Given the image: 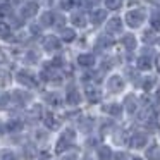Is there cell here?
Returning a JSON list of instances; mask_svg holds the SVG:
<instances>
[{
    "label": "cell",
    "instance_id": "cell-1",
    "mask_svg": "<svg viewBox=\"0 0 160 160\" xmlns=\"http://www.w3.org/2000/svg\"><path fill=\"white\" fill-rule=\"evenodd\" d=\"M126 19H128V24L131 26V28H138V26H141L143 21H145V12L143 11H131Z\"/></svg>",
    "mask_w": 160,
    "mask_h": 160
},
{
    "label": "cell",
    "instance_id": "cell-2",
    "mask_svg": "<svg viewBox=\"0 0 160 160\" xmlns=\"http://www.w3.org/2000/svg\"><path fill=\"white\" fill-rule=\"evenodd\" d=\"M18 81L22 84V86H28V88H35L36 86V79L33 74H29L28 71H21L18 74Z\"/></svg>",
    "mask_w": 160,
    "mask_h": 160
},
{
    "label": "cell",
    "instance_id": "cell-3",
    "mask_svg": "<svg viewBox=\"0 0 160 160\" xmlns=\"http://www.w3.org/2000/svg\"><path fill=\"white\" fill-rule=\"evenodd\" d=\"M38 12V4L36 2H26L21 9V18H33V16Z\"/></svg>",
    "mask_w": 160,
    "mask_h": 160
},
{
    "label": "cell",
    "instance_id": "cell-4",
    "mask_svg": "<svg viewBox=\"0 0 160 160\" xmlns=\"http://www.w3.org/2000/svg\"><path fill=\"white\" fill-rule=\"evenodd\" d=\"M146 141H148L146 134H143V132H136V134L131 136V139H129V145H131L132 148H143V146L146 145Z\"/></svg>",
    "mask_w": 160,
    "mask_h": 160
},
{
    "label": "cell",
    "instance_id": "cell-5",
    "mask_svg": "<svg viewBox=\"0 0 160 160\" xmlns=\"http://www.w3.org/2000/svg\"><path fill=\"white\" fill-rule=\"evenodd\" d=\"M107 86H108V90H110L112 93H119V91L124 88V81H122V78H119V76H112L110 79L107 81Z\"/></svg>",
    "mask_w": 160,
    "mask_h": 160
},
{
    "label": "cell",
    "instance_id": "cell-6",
    "mask_svg": "<svg viewBox=\"0 0 160 160\" xmlns=\"http://www.w3.org/2000/svg\"><path fill=\"white\" fill-rule=\"evenodd\" d=\"M11 98L16 102V103H19V105H24L28 100H31V95L28 93V91H21V90H16L14 93L11 95Z\"/></svg>",
    "mask_w": 160,
    "mask_h": 160
},
{
    "label": "cell",
    "instance_id": "cell-7",
    "mask_svg": "<svg viewBox=\"0 0 160 160\" xmlns=\"http://www.w3.org/2000/svg\"><path fill=\"white\" fill-rule=\"evenodd\" d=\"M43 47H45L47 52H55V50L60 48V40H57L55 36H48L43 42Z\"/></svg>",
    "mask_w": 160,
    "mask_h": 160
},
{
    "label": "cell",
    "instance_id": "cell-8",
    "mask_svg": "<svg viewBox=\"0 0 160 160\" xmlns=\"http://www.w3.org/2000/svg\"><path fill=\"white\" fill-rule=\"evenodd\" d=\"M66 100H67L69 105H78L81 102L79 91H78L76 88H69V90H67V95H66Z\"/></svg>",
    "mask_w": 160,
    "mask_h": 160
},
{
    "label": "cell",
    "instance_id": "cell-9",
    "mask_svg": "<svg viewBox=\"0 0 160 160\" xmlns=\"http://www.w3.org/2000/svg\"><path fill=\"white\" fill-rule=\"evenodd\" d=\"M105 18H107V12L105 11H93L90 16V21L93 22L95 26H100L102 22L105 21Z\"/></svg>",
    "mask_w": 160,
    "mask_h": 160
},
{
    "label": "cell",
    "instance_id": "cell-10",
    "mask_svg": "<svg viewBox=\"0 0 160 160\" xmlns=\"http://www.w3.org/2000/svg\"><path fill=\"white\" fill-rule=\"evenodd\" d=\"M78 64H79L81 67H91L93 66V55H91V53H81V55L78 57Z\"/></svg>",
    "mask_w": 160,
    "mask_h": 160
},
{
    "label": "cell",
    "instance_id": "cell-11",
    "mask_svg": "<svg viewBox=\"0 0 160 160\" xmlns=\"http://www.w3.org/2000/svg\"><path fill=\"white\" fill-rule=\"evenodd\" d=\"M124 107H126V110H128L129 114H134V112H136V108H138V102H136V98L132 97V95H129V97H126Z\"/></svg>",
    "mask_w": 160,
    "mask_h": 160
},
{
    "label": "cell",
    "instance_id": "cell-12",
    "mask_svg": "<svg viewBox=\"0 0 160 160\" xmlns=\"http://www.w3.org/2000/svg\"><path fill=\"white\" fill-rule=\"evenodd\" d=\"M146 158L148 160H160V148L157 145H152L146 150Z\"/></svg>",
    "mask_w": 160,
    "mask_h": 160
},
{
    "label": "cell",
    "instance_id": "cell-13",
    "mask_svg": "<svg viewBox=\"0 0 160 160\" xmlns=\"http://www.w3.org/2000/svg\"><path fill=\"white\" fill-rule=\"evenodd\" d=\"M22 155H24L26 160H31L36 157V148L29 143V145H24V148H22Z\"/></svg>",
    "mask_w": 160,
    "mask_h": 160
},
{
    "label": "cell",
    "instance_id": "cell-14",
    "mask_svg": "<svg viewBox=\"0 0 160 160\" xmlns=\"http://www.w3.org/2000/svg\"><path fill=\"white\" fill-rule=\"evenodd\" d=\"M71 143H72V141H69L67 138H64V136H60L59 143H57V146H55L57 153H62V152H66V150L71 146Z\"/></svg>",
    "mask_w": 160,
    "mask_h": 160
},
{
    "label": "cell",
    "instance_id": "cell-15",
    "mask_svg": "<svg viewBox=\"0 0 160 160\" xmlns=\"http://www.w3.org/2000/svg\"><path fill=\"white\" fill-rule=\"evenodd\" d=\"M105 112H107V114H110V115H114V117H117V115H121L122 107L119 103H110V105H107V107H105Z\"/></svg>",
    "mask_w": 160,
    "mask_h": 160
},
{
    "label": "cell",
    "instance_id": "cell-16",
    "mask_svg": "<svg viewBox=\"0 0 160 160\" xmlns=\"http://www.w3.org/2000/svg\"><path fill=\"white\" fill-rule=\"evenodd\" d=\"M121 28H122L121 19L114 18V19H110V21H108V31H110V33H117V31H121Z\"/></svg>",
    "mask_w": 160,
    "mask_h": 160
},
{
    "label": "cell",
    "instance_id": "cell-17",
    "mask_svg": "<svg viewBox=\"0 0 160 160\" xmlns=\"http://www.w3.org/2000/svg\"><path fill=\"white\" fill-rule=\"evenodd\" d=\"M43 121H45V126H47V128H50V129H57V128H59V122H57V119L53 117L52 114H47L45 117H43Z\"/></svg>",
    "mask_w": 160,
    "mask_h": 160
},
{
    "label": "cell",
    "instance_id": "cell-18",
    "mask_svg": "<svg viewBox=\"0 0 160 160\" xmlns=\"http://www.w3.org/2000/svg\"><path fill=\"white\" fill-rule=\"evenodd\" d=\"M74 38H76V33H74V29H69V28H64V29H62V40H64L66 43L74 42Z\"/></svg>",
    "mask_w": 160,
    "mask_h": 160
},
{
    "label": "cell",
    "instance_id": "cell-19",
    "mask_svg": "<svg viewBox=\"0 0 160 160\" xmlns=\"http://www.w3.org/2000/svg\"><path fill=\"white\" fill-rule=\"evenodd\" d=\"M53 22H55V14H53V12H45V14L42 16V24L43 26H53Z\"/></svg>",
    "mask_w": 160,
    "mask_h": 160
},
{
    "label": "cell",
    "instance_id": "cell-20",
    "mask_svg": "<svg viewBox=\"0 0 160 160\" xmlns=\"http://www.w3.org/2000/svg\"><path fill=\"white\" fill-rule=\"evenodd\" d=\"M86 95H88V100H90L91 103H97V102L100 100V91L95 90V88H88Z\"/></svg>",
    "mask_w": 160,
    "mask_h": 160
},
{
    "label": "cell",
    "instance_id": "cell-21",
    "mask_svg": "<svg viewBox=\"0 0 160 160\" xmlns=\"http://www.w3.org/2000/svg\"><path fill=\"white\" fill-rule=\"evenodd\" d=\"M21 128H22V122L21 121H9L7 122V126H5V129L7 131H11V132H16V131H21Z\"/></svg>",
    "mask_w": 160,
    "mask_h": 160
},
{
    "label": "cell",
    "instance_id": "cell-22",
    "mask_svg": "<svg viewBox=\"0 0 160 160\" xmlns=\"http://www.w3.org/2000/svg\"><path fill=\"white\" fill-rule=\"evenodd\" d=\"M98 155H100V160H110L112 158V150L108 146H100L98 148Z\"/></svg>",
    "mask_w": 160,
    "mask_h": 160
},
{
    "label": "cell",
    "instance_id": "cell-23",
    "mask_svg": "<svg viewBox=\"0 0 160 160\" xmlns=\"http://www.w3.org/2000/svg\"><path fill=\"white\" fill-rule=\"evenodd\" d=\"M150 67H152V60L150 59H146V55H143V57H139L138 59V69H141V71H148Z\"/></svg>",
    "mask_w": 160,
    "mask_h": 160
},
{
    "label": "cell",
    "instance_id": "cell-24",
    "mask_svg": "<svg viewBox=\"0 0 160 160\" xmlns=\"http://www.w3.org/2000/svg\"><path fill=\"white\" fill-rule=\"evenodd\" d=\"M0 38H4V40L11 38V26L5 24V22H0Z\"/></svg>",
    "mask_w": 160,
    "mask_h": 160
},
{
    "label": "cell",
    "instance_id": "cell-25",
    "mask_svg": "<svg viewBox=\"0 0 160 160\" xmlns=\"http://www.w3.org/2000/svg\"><path fill=\"white\" fill-rule=\"evenodd\" d=\"M45 100L48 102L50 105H60V95H57V93H47L45 95Z\"/></svg>",
    "mask_w": 160,
    "mask_h": 160
},
{
    "label": "cell",
    "instance_id": "cell-26",
    "mask_svg": "<svg viewBox=\"0 0 160 160\" xmlns=\"http://www.w3.org/2000/svg\"><path fill=\"white\" fill-rule=\"evenodd\" d=\"M0 160H18V157L12 150H2L0 152Z\"/></svg>",
    "mask_w": 160,
    "mask_h": 160
},
{
    "label": "cell",
    "instance_id": "cell-27",
    "mask_svg": "<svg viewBox=\"0 0 160 160\" xmlns=\"http://www.w3.org/2000/svg\"><path fill=\"white\" fill-rule=\"evenodd\" d=\"M122 45H126L129 50L134 48V47H136V38H134V36H131V35H126L124 38H122Z\"/></svg>",
    "mask_w": 160,
    "mask_h": 160
},
{
    "label": "cell",
    "instance_id": "cell-28",
    "mask_svg": "<svg viewBox=\"0 0 160 160\" xmlns=\"http://www.w3.org/2000/svg\"><path fill=\"white\" fill-rule=\"evenodd\" d=\"M9 83H11V74L5 69H0V86H5Z\"/></svg>",
    "mask_w": 160,
    "mask_h": 160
},
{
    "label": "cell",
    "instance_id": "cell-29",
    "mask_svg": "<svg viewBox=\"0 0 160 160\" xmlns=\"http://www.w3.org/2000/svg\"><path fill=\"white\" fill-rule=\"evenodd\" d=\"M72 22L76 26H79V28H83V26L86 24V18H84L83 14H72Z\"/></svg>",
    "mask_w": 160,
    "mask_h": 160
},
{
    "label": "cell",
    "instance_id": "cell-30",
    "mask_svg": "<svg viewBox=\"0 0 160 160\" xmlns=\"http://www.w3.org/2000/svg\"><path fill=\"white\" fill-rule=\"evenodd\" d=\"M122 4V0H105V5H107V9H119Z\"/></svg>",
    "mask_w": 160,
    "mask_h": 160
},
{
    "label": "cell",
    "instance_id": "cell-31",
    "mask_svg": "<svg viewBox=\"0 0 160 160\" xmlns=\"http://www.w3.org/2000/svg\"><path fill=\"white\" fill-rule=\"evenodd\" d=\"M11 5L9 4H0V18H5V16H11Z\"/></svg>",
    "mask_w": 160,
    "mask_h": 160
},
{
    "label": "cell",
    "instance_id": "cell-32",
    "mask_svg": "<svg viewBox=\"0 0 160 160\" xmlns=\"http://www.w3.org/2000/svg\"><path fill=\"white\" fill-rule=\"evenodd\" d=\"M29 115H31L33 119L42 117V107H40V105H35V107L31 108V112H29Z\"/></svg>",
    "mask_w": 160,
    "mask_h": 160
},
{
    "label": "cell",
    "instance_id": "cell-33",
    "mask_svg": "<svg viewBox=\"0 0 160 160\" xmlns=\"http://www.w3.org/2000/svg\"><path fill=\"white\" fill-rule=\"evenodd\" d=\"M9 100H11V97H9L7 93H2V95H0V108H5V107H7Z\"/></svg>",
    "mask_w": 160,
    "mask_h": 160
},
{
    "label": "cell",
    "instance_id": "cell-34",
    "mask_svg": "<svg viewBox=\"0 0 160 160\" xmlns=\"http://www.w3.org/2000/svg\"><path fill=\"white\" fill-rule=\"evenodd\" d=\"M153 84H155V79L153 78H148V79H145V83H143V90H152L153 88Z\"/></svg>",
    "mask_w": 160,
    "mask_h": 160
},
{
    "label": "cell",
    "instance_id": "cell-35",
    "mask_svg": "<svg viewBox=\"0 0 160 160\" xmlns=\"http://www.w3.org/2000/svg\"><path fill=\"white\" fill-rule=\"evenodd\" d=\"M90 126H93V121H91V119H88V121H83V124H81V129H83V131H90Z\"/></svg>",
    "mask_w": 160,
    "mask_h": 160
},
{
    "label": "cell",
    "instance_id": "cell-36",
    "mask_svg": "<svg viewBox=\"0 0 160 160\" xmlns=\"http://www.w3.org/2000/svg\"><path fill=\"white\" fill-rule=\"evenodd\" d=\"M26 60H28V62H36V60H38V55H36L35 52H28V57H26Z\"/></svg>",
    "mask_w": 160,
    "mask_h": 160
},
{
    "label": "cell",
    "instance_id": "cell-37",
    "mask_svg": "<svg viewBox=\"0 0 160 160\" xmlns=\"http://www.w3.org/2000/svg\"><path fill=\"white\" fill-rule=\"evenodd\" d=\"M40 33H42V29L38 28V26H31V35H35V36H38Z\"/></svg>",
    "mask_w": 160,
    "mask_h": 160
},
{
    "label": "cell",
    "instance_id": "cell-38",
    "mask_svg": "<svg viewBox=\"0 0 160 160\" xmlns=\"http://www.w3.org/2000/svg\"><path fill=\"white\" fill-rule=\"evenodd\" d=\"M62 160H78V157L76 155H64Z\"/></svg>",
    "mask_w": 160,
    "mask_h": 160
},
{
    "label": "cell",
    "instance_id": "cell-39",
    "mask_svg": "<svg viewBox=\"0 0 160 160\" xmlns=\"http://www.w3.org/2000/svg\"><path fill=\"white\" fill-rule=\"evenodd\" d=\"M132 160H141V158H132Z\"/></svg>",
    "mask_w": 160,
    "mask_h": 160
},
{
    "label": "cell",
    "instance_id": "cell-40",
    "mask_svg": "<svg viewBox=\"0 0 160 160\" xmlns=\"http://www.w3.org/2000/svg\"><path fill=\"white\" fill-rule=\"evenodd\" d=\"M84 160H90V158H84Z\"/></svg>",
    "mask_w": 160,
    "mask_h": 160
}]
</instances>
